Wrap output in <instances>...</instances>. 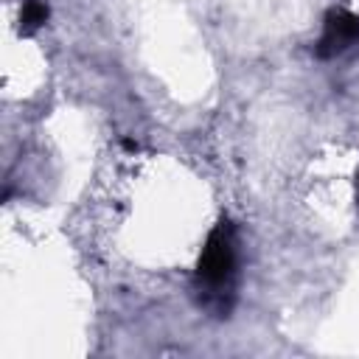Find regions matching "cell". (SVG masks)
Masks as SVG:
<instances>
[{
    "label": "cell",
    "mask_w": 359,
    "mask_h": 359,
    "mask_svg": "<svg viewBox=\"0 0 359 359\" xmlns=\"http://www.w3.org/2000/svg\"><path fill=\"white\" fill-rule=\"evenodd\" d=\"M236 286H238V238H236V224L224 216L208 233L205 247L196 258L194 289L199 294V303L210 314L227 317L236 303Z\"/></svg>",
    "instance_id": "obj_1"
},
{
    "label": "cell",
    "mask_w": 359,
    "mask_h": 359,
    "mask_svg": "<svg viewBox=\"0 0 359 359\" xmlns=\"http://www.w3.org/2000/svg\"><path fill=\"white\" fill-rule=\"evenodd\" d=\"M359 42V14L348 8H328L323 17V34L314 45L317 59H334Z\"/></svg>",
    "instance_id": "obj_2"
},
{
    "label": "cell",
    "mask_w": 359,
    "mask_h": 359,
    "mask_svg": "<svg viewBox=\"0 0 359 359\" xmlns=\"http://www.w3.org/2000/svg\"><path fill=\"white\" fill-rule=\"evenodd\" d=\"M48 14H50L48 3H42V0H22V6H20V34L22 36L36 34L48 22Z\"/></svg>",
    "instance_id": "obj_3"
}]
</instances>
